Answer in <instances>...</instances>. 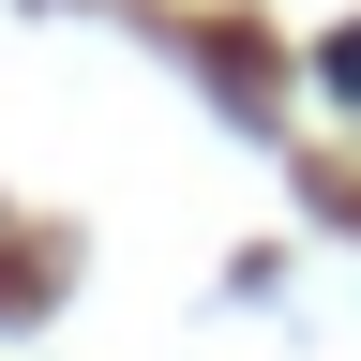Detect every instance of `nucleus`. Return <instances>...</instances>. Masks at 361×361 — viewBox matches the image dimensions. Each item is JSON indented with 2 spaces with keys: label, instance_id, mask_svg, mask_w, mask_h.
Listing matches in <instances>:
<instances>
[{
  "label": "nucleus",
  "instance_id": "obj_1",
  "mask_svg": "<svg viewBox=\"0 0 361 361\" xmlns=\"http://www.w3.org/2000/svg\"><path fill=\"white\" fill-rule=\"evenodd\" d=\"M316 75H331L346 106H361V30H331V45H316Z\"/></svg>",
  "mask_w": 361,
  "mask_h": 361
}]
</instances>
